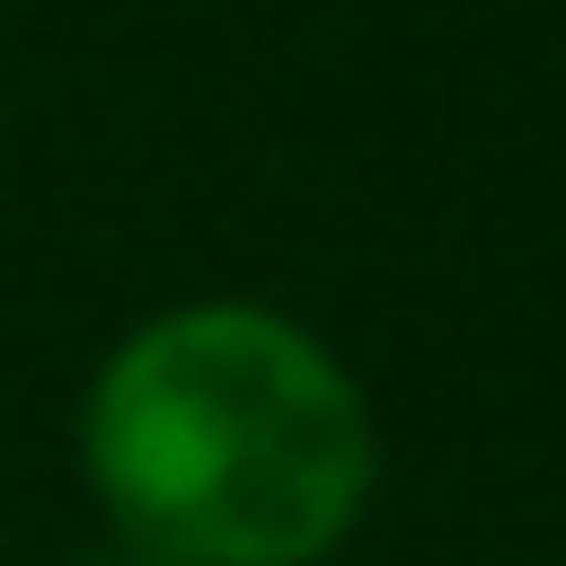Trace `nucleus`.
<instances>
[{
	"mask_svg": "<svg viewBox=\"0 0 566 566\" xmlns=\"http://www.w3.org/2000/svg\"><path fill=\"white\" fill-rule=\"evenodd\" d=\"M80 478L139 566H328L378 497V408L308 318L179 298L90 368Z\"/></svg>",
	"mask_w": 566,
	"mask_h": 566,
	"instance_id": "nucleus-1",
	"label": "nucleus"
},
{
	"mask_svg": "<svg viewBox=\"0 0 566 566\" xmlns=\"http://www.w3.org/2000/svg\"><path fill=\"white\" fill-rule=\"evenodd\" d=\"M80 566H139V557H129V547H109V557H80Z\"/></svg>",
	"mask_w": 566,
	"mask_h": 566,
	"instance_id": "nucleus-2",
	"label": "nucleus"
}]
</instances>
